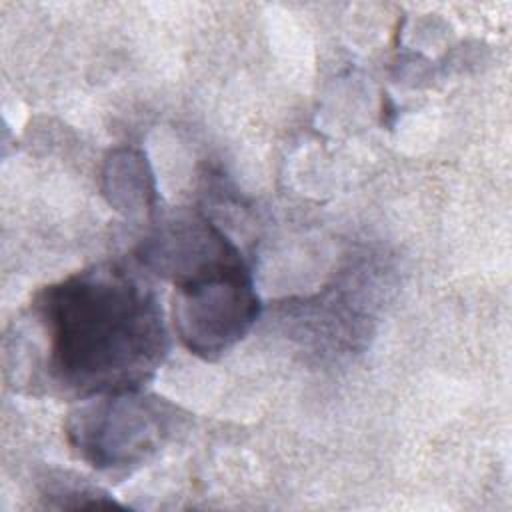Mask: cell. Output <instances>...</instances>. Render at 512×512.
<instances>
[{"label":"cell","mask_w":512,"mask_h":512,"mask_svg":"<svg viewBox=\"0 0 512 512\" xmlns=\"http://www.w3.org/2000/svg\"><path fill=\"white\" fill-rule=\"evenodd\" d=\"M170 350L160 296L138 260H104L40 288L6 340L16 388L86 400L142 390Z\"/></svg>","instance_id":"cell-1"},{"label":"cell","mask_w":512,"mask_h":512,"mask_svg":"<svg viewBox=\"0 0 512 512\" xmlns=\"http://www.w3.org/2000/svg\"><path fill=\"white\" fill-rule=\"evenodd\" d=\"M184 416L166 398L126 390L80 400L64 432L72 452L98 472L122 476L148 462Z\"/></svg>","instance_id":"cell-2"},{"label":"cell","mask_w":512,"mask_h":512,"mask_svg":"<svg viewBox=\"0 0 512 512\" xmlns=\"http://www.w3.org/2000/svg\"><path fill=\"white\" fill-rule=\"evenodd\" d=\"M172 286L176 336L204 360L230 352L260 314V298L240 248L180 274Z\"/></svg>","instance_id":"cell-3"},{"label":"cell","mask_w":512,"mask_h":512,"mask_svg":"<svg viewBox=\"0 0 512 512\" xmlns=\"http://www.w3.org/2000/svg\"><path fill=\"white\" fill-rule=\"evenodd\" d=\"M102 182L108 202L128 216L138 212H152L156 206L158 194L154 174L140 150H112L104 162Z\"/></svg>","instance_id":"cell-4"}]
</instances>
